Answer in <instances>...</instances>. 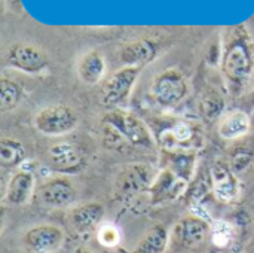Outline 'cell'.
I'll return each mask as SVG.
<instances>
[{
  "mask_svg": "<svg viewBox=\"0 0 254 253\" xmlns=\"http://www.w3.org/2000/svg\"><path fill=\"white\" fill-rule=\"evenodd\" d=\"M103 122H107L115 130H118L124 136V139L129 143V146H140L146 149H153L156 146L150 130L146 127V124L141 119H138L132 113L118 109L110 110L104 115Z\"/></svg>",
  "mask_w": 254,
  "mask_h": 253,
  "instance_id": "obj_1",
  "label": "cell"
},
{
  "mask_svg": "<svg viewBox=\"0 0 254 253\" xmlns=\"http://www.w3.org/2000/svg\"><path fill=\"white\" fill-rule=\"evenodd\" d=\"M77 125V115L64 104H51L40 109L34 118V127L45 136H64Z\"/></svg>",
  "mask_w": 254,
  "mask_h": 253,
  "instance_id": "obj_2",
  "label": "cell"
},
{
  "mask_svg": "<svg viewBox=\"0 0 254 253\" xmlns=\"http://www.w3.org/2000/svg\"><path fill=\"white\" fill-rule=\"evenodd\" d=\"M156 177L147 164H129L118 174L116 195L118 198L128 201L135 195L149 191Z\"/></svg>",
  "mask_w": 254,
  "mask_h": 253,
  "instance_id": "obj_3",
  "label": "cell"
},
{
  "mask_svg": "<svg viewBox=\"0 0 254 253\" xmlns=\"http://www.w3.org/2000/svg\"><path fill=\"white\" fill-rule=\"evenodd\" d=\"M186 95L188 84L179 72H164L153 81V97L162 106L179 104Z\"/></svg>",
  "mask_w": 254,
  "mask_h": 253,
  "instance_id": "obj_4",
  "label": "cell"
},
{
  "mask_svg": "<svg viewBox=\"0 0 254 253\" xmlns=\"http://www.w3.org/2000/svg\"><path fill=\"white\" fill-rule=\"evenodd\" d=\"M64 231L55 225H37L24 236V245L30 253H55L64 245Z\"/></svg>",
  "mask_w": 254,
  "mask_h": 253,
  "instance_id": "obj_5",
  "label": "cell"
},
{
  "mask_svg": "<svg viewBox=\"0 0 254 253\" xmlns=\"http://www.w3.org/2000/svg\"><path fill=\"white\" fill-rule=\"evenodd\" d=\"M223 72L234 84L244 82L252 72V54L250 48L243 40L232 42L223 58Z\"/></svg>",
  "mask_w": 254,
  "mask_h": 253,
  "instance_id": "obj_6",
  "label": "cell"
},
{
  "mask_svg": "<svg viewBox=\"0 0 254 253\" xmlns=\"http://www.w3.org/2000/svg\"><path fill=\"white\" fill-rule=\"evenodd\" d=\"M189 185L190 182L177 176L171 169H167L156 176L153 185L150 186V201L153 206L174 201L189 189Z\"/></svg>",
  "mask_w": 254,
  "mask_h": 253,
  "instance_id": "obj_7",
  "label": "cell"
},
{
  "mask_svg": "<svg viewBox=\"0 0 254 253\" xmlns=\"http://www.w3.org/2000/svg\"><path fill=\"white\" fill-rule=\"evenodd\" d=\"M138 73L140 67H125L115 73L103 88L101 103L107 107H115L121 104L129 95Z\"/></svg>",
  "mask_w": 254,
  "mask_h": 253,
  "instance_id": "obj_8",
  "label": "cell"
},
{
  "mask_svg": "<svg viewBox=\"0 0 254 253\" xmlns=\"http://www.w3.org/2000/svg\"><path fill=\"white\" fill-rule=\"evenodd\" d=\"M210 174H211L213 192L219 200L229 203L238 197L240 182L231 164L225 161H216L210 170Z\"/></svg>",
  "mask_w": 254,
  "mask_h": 253,
  "instance_id": "obj_9",
  "label": "cell"
},
{
  "mask_svg": "<svg viewBox=\"0 0 254 253\" xmlns=\"http://www.w3.org/2000/svg\"><path fill=\"white\" fill-rule=\"evenodd\" d=\"M49 164L54 170L60 173H74L83 166V154L82 151L68 142H61L49 148L48 151Z\"/></svg>",
  "mask_w": 254,
  "mask_h": 253,
  "instance_id": "obj_10",
  "label": "cell"
},
{
  "mask_svg": "<svg viewBox=\"0 0 254 253\" xmlns=\"http://www.w3.org/2000/svg\"><path fill=\"white\" fill-rule=\"evenodd\" d=\"M211 234L210 224L199 216H188L182 219L176 227V237L179 243L186 249H195L205 243Z\"/></svg>",
  "mask_w": 254,
  "mask_h": 253,
  "instance_id": "obj_11",
  "label": "cell"
},
{
  "mask_svg": "<svg viewBox=\"0 0 254 253\" xmlns=\"http://www.w3.org/2000/svg\"><path fill=\"white\" fill-rule=\"evenodd\" d=\"M7 63L24 72H40L46 66L45 55L33 45L19 43L9 49Z\"/></svg>",
  "mask_w": 254,
  "mask_h": 253,
  "instance_id": "obj_12",
  "label": "cell"
},
{
  "mask_svg": "<svg viewBox=\"0 0 254 253\" xmlns=\"http://www.w3.org/2000/svg\"><path fill=\"white\" fill-rule=\"evenodd\" d=\"M39 195L46 206L61 209V207H67L74 200V188L70 180L64 177H57L46 182L40 188Z\"/></svg>",
  "mask_w": 254,
  "mask_h": 253,
  "instance_id": "obj_13",
  "label": "cell"
},
{
  "mask_svg": "<svg viewBox=\"0 0 254 253\" xmlns=\"http://www.w3.org/2000/svg\"><path fill=\"white\" fill-rule=\"evenodd\" d=\"M104 216V207L100 203H85L77 206L70 213V222L76 233L89 234L100 228Z\"/></svg>",
  "mask_w": 254,
  "mask_h": 253,
  "instance_id": "obj_14",
  "label": "cell"
},
{
  "mask_svg": "<svg viewBox=\"0 0 254 253\" xmlns=\"http://www.w3.org/2000/svg\"><path fill=\"white\" fill-rule=\"evenodd\" d=\"M34 191V176L30 171H18L9 180L3 200L10 206H24Z\"/></svg>",
  "mask_w": 254,
  "mask_h": 253,
  "instance_id": "obj_15",
  "label": "cell"
},
{
  "mask_svg": "<svg viewBox=\"0 0 254 253\" xmlns=\"http://www.w3.org/2000/svg\"><path fill=\"white\" fill-rule=\"evenodd\" d=\"M156 55V45L150 40H138L122 49L121 58L129 67H138L146 64Z\"/></svg>",
  "mask_w": 254,
  "mask_h": 253,
  "instance_id": "obj_16",
  "label": "cell"
},
{
  "mask_svg": "<svg viewBox=\"0 0 254 253\" xmlns=\"http://www.w3.org/2000/svg\"><path fill=\"white\" fill-rule=\"evenodd\" d=\"M168 231L162 225L152 227L131 253H164L168 248Z\"/></svg>",
  "mask_w": 254,
  "mask_h": 253,
  "instance_id": "obj_17",
  "label": "cell"
},
{
  "mask_svg": "<svg viewBox=\"0 0 254 253\" xmlns=\"http://www.w3.org/2000/svg\"><path fill=\"white\" fill-rule=\"evenodd\" d=\"M250 130V118L246 112H234L228 115L219 127V134L226 140L238 139Z\"/></svg>",
  "mask_w": 254,
  "mask_h": 253,
  "instance_id": "obj_18",
  "label": "cell"
},
{
  "mask_svg": "<svg viewBox=\"0 0 254 253\" xmlns=\"http://www.w3.org/2000/svg\"><path fill=\"white\" fill-rule=\"evenodd\" d=\"M104 73V60L97 52H88L79 64V76L88 85H95Z\"/></svg>",
  "mask_w": 254,
  "mask_h": 253,
  "instance_id": "obj_19",
  "label": "cell"
},
{
  "mask_svg": "<svg viewBox=\"0 0 254 253\" xmlns=\"http://www.w3.org/2000/svg\"><path fill=\"white\" fill-rule=\"evenodd\" d=\"M25 158L24 146L15 139H1L0 142V164L4 169L19 166Z\"/></svg>",
  "mask_w": 254,
  "mask_h": 253,
  "instance_id": "obj_20",
  "label": "cell"
},
{
  "mask_svg": "<svg viewBox=\"0 0 254 253\" xmlns=\"http://www.w3.org/2000/svg\"><path fill=\"white\" fill-rule=\"evenodd\" d=\"M21 98V88L7 79L0 82V109L1 112H9L16 107Z\"/></svg>",
  "mask_w": 254,
  "mask_h": 253,
  "instance_id": "obj_21",
  "label": "cell"
},
{
  "mask_svg": "<svg viewBox=\"0 0 254 253\" xmlns=\"http://www.w3.org/2000/svg\"><path fill=\"white\" fill-rule=\"evenodd\" d=\"M225 109V100L217 92H210L201 100V113L207 119H216Z\"/></svg>",
  "mask_w": 254,
  "mask_h": 253,
  "instance_id": "obj_22",
  "label": "cell"
},
{
  "mask_svg": "<svg viewBox=\"0 0 254 253\" xmlns=\"http://www.w3.org/2000/svg\"><path fill=\"white\" fill-rule=\"evenodd\" d=\"M101 139L104 146L112 151H124L129 145L124 136L107 122H101Z\"/></svg>",
  "mask_w": 254,
  "mask_h": 253,
  "instance_id": "obj_23",
  "label": "cell"
},
{
  "mask_svg": "<svg viewBox=\"0 0 254 253\" xmlns=\"http://www.w3.org/2000/svg\"><path fill=\"white\" fill-rule=\"evenodd\" d=\"M189 195L193 201H202L208 192L213 191V183H211V174L210 171H204L202 176H198L193 179V182L189 185Z\"/></svg>",
  "mask_w": 254,
  "mask_h": 253,
  "instance_id": "obj_24",
  "label": "cell"
},
{
  "mask_svg": "<svg viewBox=\"0 0 254 253\" xmlns=\"http://www.w3.org/2000/svg\"><path fill=\"white\" fill-rule=\"evenodd\" d=\"M97 239L104 248H116L121 243V233L113 224H103L97 230Z\"/></svg>",
  "mask_w": 254,
  "mask_h": 253,
  "instance_id": "obj_25",
  "label": "cell"
},
{
  "mask_svg": "<svg viewBox=\"0 0 254 253\" xmlns=\"http://www.w3.org/2000/svg\"><path fill=\"white\" fill-rule=\"evenodd\" d=\"M192 167H193V155H186V154H177L173 160V171L190 182L192 179Z\"/></svg>",
  "mask_w": 254,
  "mask_h": 253,
  "instance_id": "obj_26",
  "label": "cell"
},
{
  "mask_svg": "<svg viewBox=\"0 0 254 253\" xmlns=\"http://www.w3.org/2000/svg\"><path fill=\"white\" fill-rule=\"evenodd\" d=\"M231 230L226 224H217L213 228V242L217 246H226L231 240Z\"/></svg>",
  "mask_w": 254,
  "mask_h": 253,
  "instance_id": "obj_27",
  "label": "cell"
},
{
  "mask_svg": "<svg viewBox=\"0 0 254 253\" xmlns=\"http://www.w3.org/2000/svg\"><path fill=\"white\" fill-rule=\"evenodd\" d=\"M171 136H173V139H174L177 143L183 145V143L192 140L193 133H192V128H190L188 124L180 122V124H177V125L171 130Z\"/></svg>",
  "mask_w": 254,
  "mask_h": 253,
  "instance_id": "obj_28",
  "label": "cell"
},
{
  "mask_svg": "<svg viewBox=\"0 0 254 253\" xmlns=\"http://www.w3.org/2000/svg\"><path fill=\"white\" fill-rule=\"evenodd\" d=\"M252 163V154L250 152H237L231 160V167L235 173L244 171Z\"/></svg>",
  "mask_w": 254,
  "mask_h": 253,
  "instance_id": "obj_29",
  "label": "cell"
},
{
  "mask_svg": "<svg viewBox=\"0 0 254 253\" xmlns=\"http://www.w3.org/2000/svg\"><path fill=\"white\" fill-rule=\"evenodd\" d=\"M74 253H94V252H91V251H88V249H85V248H79V249H76V252Z\"/></svg>",
  "mask_w": 254,
  "mask_h": 253,
  "instance_id": "obj_30",
  "label": "cell"
},
{
  "mask_svg": "<svg viewBox=\"0 0 254 253\" xmlns=\"http://www.w3.org/2000/svg\"><path fill=\"white\" fill-rule=\"evenodd\" d=\"M9 1H10V4H15V6H18V7L21 6V3H19V0H9Z\"/></svg>",
  "mask_w": 254,
  "mask_h": 253,
  "instance_id": "obj_31",
  "label": "cell"
}]
</instances>
